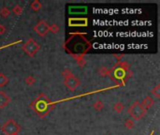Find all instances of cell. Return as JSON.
<instances>
[{
	"label": "cell",
	"mask_w": 160,
	"mask_h": 135,
	"mask_svg": "<svg viewBox=\"0 0 160 135\" xmlns=\"http://www.w3.org/2000/svg\"><path fill=\"white\" fill-rule=\"evenodd\" d=\"M86 34H71L65 43V49L73 56H83L91 48V43L85 38Z\"/></svg>",
	"instance_id": "cell-1"
},
{
	"label": "cell",
	"mask_w": 160,
	"mask_h": 135,
	"mask_svg": "<svg viewBox=\"0 0 160 135\" xmlns=\"http://www.w3.org/2000/svg\"><path fill=\"white\" fill-rule=\"evenodd\" d=\"M130 66L127 62L117 63L112 70H109V76L112 81H116L120 86H125V83L131 77Z\"/></svg>",
	"instance_id": "cell-2"
},
{
	"label": "cell",
	"mask_w": 160,
	"mask_h": 135,
	"mask_svg": "<svg viewBox=\"0 0 160 135\" xmlns=\"http://www.w3.org/2000/svg\"><path fill=\"white\" fill-rule=\"evenodd\" d=\"M53 103L49 99V97L43 93L39 94L38 98L31 103V108L38 114L41 118L45 117L53 108Z\"/></svg>",
	"instance_id": "cell-3"
},
{
	"label": "cell",
	"mask_w": 160,
	"mask_h": 135,
	"mask_svg": "<svg viewBox=\"0 0 160 135\" xmlns=\"http://www.w3.org/2000/svg\"><path fill=\"white\" fill-rule=\"evenodd\" d=\"M128 113L131 116V117L135 120H141L147 113V111L142 106L140 101H135L130 107L128 109Z\"/></svg>",
	"instance_id": "cell-4"
},
{
	"label": "cell",
	"mask_w": 160,
	"mask_h": 135,
	"mask_svg": "<svg viewBox=\"0 0 160 135\" xmlns=\"http://www.w3.org/2000/svg\"><path fill=\"white\" fill-rule=\"evenodd\" d=\"M1 131L6 135H13L20 132L21 127L18 123L15 122V120L8 119L3 124V126L1 127Z\"/></svg>",
	"instance_id": "cell-5"
},
{
	"label": "cell",
	"mask_w": 160,
	"mask_h": 135,
	"mask_svg": "<svg viewBox=\"0 0 160 135\" xmlns=\"http://www.w3.org/2000/svg\"><path fill=\"white\" fill-rule=\"evenodd\" d=\"M22 49L27 55H29L30 57H33L40 49V46L34 39L31 38L22 46Z\"/></svg>",
	"instance_id": "cell-6"
},
{
	"label": "cell",
	"mask_w": 160,
	"mask_h": 135,
	"mask_svg": "<svg viewBox=\"0 0 160 135\" xmlns=\"http://www.w3.org/2000/svg\"><path fill=\"white\" fill-rule=\"evenodd\" d=\"M34 30L36 31V33L38 36L45 37L48 34V32L50 31V25L48 24V23L46 21L41 20L34 26Z\"/></svg>",
	"instance_id": "cell-7"
},
{
	"label": "cell",
	"mask_w": 160,
	"mask_h": 135,
	"mask_svg": "<svg viewBox=\"0 0 160 135\" xmlns=\"http://www.w3.org/2000/svg\"><path fill=\"white\" fill-rule=\"evenodd\" d=\"M65 86L71 91L76 90L80 86H81V81L80 79H78L77 77H75L74 75H71L68 78H65Z\"/></svg>",
	"instance_id": "cell-8"
},
{
	"label": "cell",
	"mask_w": 160,
	"mask_h": 135,
	"mask_svg": "<svg viewBox=\"0 0 160 135\" xmlns=\"http://www.w3.org/2000/svg\"><path fill=\"white\" fill-rule=\"evenodd\" d=\"M69 26H87L88 25V19L87 18H70L68 20Z\"/></svg>",
	"instance_id": "cell-9"
},
{
	"label": "cell",
	"mask_w": 160,
	"mask_h": 135,
	"mask_svg": "<svg viewBox=\"0 0 160 135\" xmlns=\"http://www.w3.org/2000/svg\"><path fill=\"white\" fill-rule=\"evenodd\" d=\"M10 102V98L7 95V93L3 90L0 91V109H3L8 105Z\"/></svg>",
	"instance_id": "cell-10"
},
{
	"label": "cell",
	"mask_w": 160,
	"mask_h": 135,
	"mask_svg": "<svg viewBox=\"0 0 160 135\" xmlns=\"http://www.w3.org/2000/svg\"><path fill=\"white\" fill-rule=\"evenodd\" d=\"M142 106L147 111L148 109H150L154 104H155V101L153 100V98H151L150 96H147L143 99V101H142Z\"/></svg>",
	"instance_id": "cell-11"
},
{
	"label": "cell",
	"mask_w": 160,
	"mask_h": 135,
	"mask_svg": "<svg viewBox=\"0 0 160 135\" xmlns=\"http://www.w3.org/2000/svg\"><path fill=\"white\" fill-rule=\"evenodd\" d=\"M30 7H31V8H32L33 10L38 11V10H39V9L42 8V5H41V3H40L38 0H35V1H33V2L31 3Z\"/></svg>",
	"instance_id": "cell-12"
},
{
	"label": "cell",
	"mask_w": 160,
	"mask_h": 135,
	"mask_svg": "<svg viewBox=\"0 0 160 135\" xmlns=\"http://www.w3.org/2000/svg\"><path fill=\"white\" fill-rule=\"evenodd\" d=\"M124 109H125V106H124V104H123L122 102H120V101L116 102V103L114 104V106H113V110H114L116 113H118V114L122 113V112L124 111Z\"/></svg>",
	"instance_id": "cell-13"
},
{
	"label": "cell",
	"mask_w": 160,
	"mask_h": 135,
	"mask_svg": "<svg viewBox=\"0 0 160 135\" xmlns=\"http://www.w3.org/2000/svg\"><path fill=\"white\" fill-rule=\"evenodd\" d=\"M8 84V78L4 73H0V87H3Z\"/></svg>",
	"instance_id": "cell-14"
},
{
	"label": "cell",
	"mask_w": 160,
	"mask_h": 135,
	"mask_svg": "<svg viewBox=\"0 0 160 135\" xmlns=\"http://www.w3.org/2000/svg\"><path fill=\"white\" fill-rule=\"evenodd\" d=\"M93 107H94V109L97 110V111H101V110L104 108V103H103L100 100H98V101H97L93 104Z\"/></svg>",
	"instance_id": "cell-15"
},
{
	"label": "cell",
	"mask_w": 160,
	"mask_h": 135,
	"mask_svg": "<svg viewBox=\"0 0 160 135\" xmlns=\"http://www.w3.org/2000/svg\"><path fill=\"white\" fill-rule=\"evenodd\" d=\"M74 57H75V59H76L77 64H78L80 67H83V66L86 64V61H85V59L83 58V56L78 55V56H74Z\"/></svg>",
	"instance_id": "cell-16"
},
{
	"label": "cell",
	"mask_w": 160,
	"mask_h": 135,
	"mask_svg": "<svg viewBox=\"0 0 160 135\" xmlns=\"http://www.w3.org/2000/svg\"><path fill=\"white\" fill-rule=\"evenodd\" d=\"M24 82L27 86H32L36 83V78L33 76V75H28L25 79H24Z\"/></svg>",
	"instance_id": "cell-17"
},
{
	"label": "cell",
	"mask_w": 160,
	"mask_h": 135,
	"mask_svg": "<svg viewBox=\"0 0 160 135\" xmlns=\"http://www.w3.org/2000/svg\"><path fill=\"white\" fill-rule=\"evenodd\" d=\"M9 13H10V11H9V9H8L7 7L2 8H1V10H0V15H1L3 18H7V17H8Z\"/></svg>",
	"instance_id": "cell-18"
},
{
	"label": "cell",
	"mask_w": 160,
	"mask_h": 135,
	"mask_svg": "<svg viewBox=\"0 0 160 135\" xmlns=\"http://www.w3.org/2000/svg\"><path fill=\"white\" fill-rule=\"evenodd\" d=\"M12 11L14 12V14L15 15H21L22 13V8L20 6V5H16L14 8H13V9H12Z\"/></svg>",
	"instance_id": "cell-19"
},
{
	"label": "cell",
	"mask_w": 160,
	"mask_h": 135,
	"mask_svg": "<svg viewBox=\"0 0 160 135\" xmlns=\"http://www.w3.org/2000/svg\"><path fill=\"white\" fill-rule=\"evenodd\" d=\"M152 94L153 96H155L156 98H159L160 97V85H158L155 88H153L152 90Z\"/></svg>",
	"instance_id": "cell-20"
},
{
	"label": "cell",
	"mask_w": 160,
	"mask_h": 135,
	"mask_svg": "<svg viewBox=\"0 0 160 135\" xmlns=\"http://www.w3.org/2000/svg\"><path fill=\"white\" fill-rule=\"evenodd\" d=\"M59 30H60V27H59V25H58V24L53 23V24L50 25V31H51L52 33L56 34V33H58V32H59Z\"/></svg>",
	"instance_id": "cell-21"
},
{
	"label": "cell",
	"mask_w": 160,
	"mask_h": 135,
	"mask_svg": "<svg viewBox=\"0 0 160 135\" xmlns=\"http://www.w3.org/2000/svg\"><path fill=\"white\" fill-rule=\"evenodd\" d=\"M98 72H99V74H100L102 77H105V76L109 75V70H108L106 67H101V68L98 70Z\"/></svg>",
	"instance_id": "cell-22"
},
{
	"label": "cell",
	"mask_w": 160,
	"mask_h": 135,
	"mask_svg": "<svg viewBox=\"0 0 160 135\" xmlns=\"http://www.w3.org/2000/svg\"><path fill=\"white\" fill-rule=\"evenodd\" d=\"M125 126H126L127 129L130 130V129H133V128L135 127V123H134V121H133L132 119H128V120L125 122Z\"/></svg>",
	"instance_id": "cell-23"
},
{
	"label": "cell",
	"mask_w": 160,
	"mask_h": 135,
	"mask_svg": "<svg viewBox=\"0 0 160 135\" xmlns=\"http://www.w3.org/2000/svg\"><path fill=\"white\" fill-rule=\"evenodd\" d=\"M62 75H63V77L64 78H68V77H69V76H71V75H73V73L69 70H65L63 72H62Z\"/></svg>",
	"instance_id": "cell-24"
},
{
	"label": "cell",
	"mask_w": 160,
	"mask_h": 135,
	"mask_svg": "<svg viewBox=\"0 0 160 135\" xmlns=\"http://www.w3.org/2000/svg\"><path fill=\"white\" fill-rule=\"evenodd\" d=\"M6 32V27L3 24H0V35H3Z\"/></svg>",
	"instance_id": "cell-25"
},
{
	"label": "cell",
	"mask_w": 160,
	"mask_h": 135,
	"mask_svg": "<svg viewBox=\"0 0 160 135\" xmlns=\"http://www.w3.org/2000/svg\"><path fill=\"white\" fill-rule=\"evenodd\" d=\"M114 56H115V57H117V59H118V60H119V62H120V61H121V58H122V57L124 56V55H114Z\"/></svg>",
	"instance_id": "cell-26"
},
{
	"label": "cell",
	"mask_w": 160,
	"mask_h": 135,
	"mask_svg": "<svg viewBox=\"0 0 160 135\" xmlns=\"http://www.w3.org/2000/svg\"><path fill=\"white\" fill-rule=\"evenodd\" d=\"M13 135H19V133H16V134H13Z\"/></svg>",
	"instance_id": "cell-27"
}]
</instances>
